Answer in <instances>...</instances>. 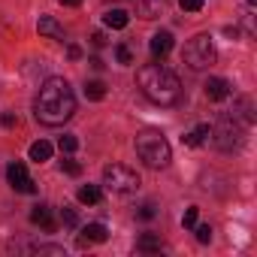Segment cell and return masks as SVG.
<instances>
[{"label": "cell", "instance_id": "29", "mask_svg": "<svg viewBox=\"0 0 257 257\" xmlns=\"http://www.w3.org/2000/svg\"><path fill=\"white\" fill-rule=\"evenodd\" d=\"M37 251L40 254H64V248H58V245H40Z\"/></svg>", "mask_w": 257, "mask_h": 257}, {"label": "cell", "instance_id": "6", "mask_svg": "<svg viewBox=\"0 0 257 257\" xmlns=\"http://www.w3.org/2000/svg\"><path fill=\"white\" fill-rule=\"evenodd\" d=\"M182 58H185V64L191 70H209L215 64V43H212V37L209 34H197L185 46V55Z\"/></svg>", "mask_w": 257, "mask_h": 257}, {"label": "cell", "instance_id": "26", "mask_svg": "<svg viewBox=\"0 0 257 257\" xmlns=\"http://www.w3.org/2000/svg\"><path fill=\"white\" fill-rule=\"evenodd\" d=\"M197 218H200V209H197V206H191V209H185L182 224H185V227H194V224H197Z\"/></svg>", "mask_w": 257, "mask_h": 257}, {"label": "cell", "instance_id": "5", "mask_svg": "<svg viewBox=\"0 0 257 257\" xmlns=\"http://www.w3.org/2000/svg\"><path fill=\"white\" fill-rule=\"evenodd\" d=\"M103 188L112 194H134L140 188V176L137 170L124 167V164H109L103 170Z\"/></svg>", "mask_w": 257, "mask_h": 257}, {"label": "cell", "instance_id": "8", "mask_svg": "<svg viewBox=\"0 0 257 257\" xmlns=\"http://www.w3.org/2000/svg\"><path fill=\"white\" fill-rule=\"evenodd\" d=\"M173 43H176V40H173V34H170V31H158V34L152 37V43H149L152 58H155V61H164V58L173 52Z\"/></svg>", "mask_w": 257, "mask_h": 257}, {"label": "cell", "instance_id": "4", "mask_svg": "<svg viewBox=\"0 0 257 257\" xmlns=\"http://www.w3.org/2000/svg\"><path fill=\"white\" fill-rule=\"evenodd\" d=\"M212 143L221 149V152H233V149H239L242 143H245V127L236 121V115L230 118V115H221V121L212 127Z\"/></svg>", "mask_w": 257, "mask_h": 257}, {"label": "cell", "instance_id": "28", "mask_svg": "<svg viewBox=\"0 0 257 257\" xmlns=\"http://www.w3.org/2000/svg\"><path fill=\"white\" fill-rule=\"evenodd\" d=\"M0 124H4V127H16V124H19V118H16L13 112H4V115H0Z\"/></svg>", "mask_w": 257, "mask_h": 257}, {"label": "cell", "instance_id": "2", "mask_svg": "<svg viewBox=\"0 0 257 257\" xmlns=\"http://www.w3.org/2000/svg\"><path fill=\"white\" fill-rule=\"evenodd\" d=\"M137 85L140 91L155 103V106H176L182 100V82L173 70L161 64H146L137 70Z\"/></svg>", "mask_w": 257, "mask_h": 257}, {"label": "cell", "instance_id": "19", "mask_svg": "<svg viewBox=\"0 0 257 257\" xmlns=\"http://www.w3.org/2000/svg\"><path fill=\"white\" fill-rule=\"evenodd\" d=\"M85 97H88V100H103V97H106V85H103L100 79L85 82Z\"/></svg>", "mask_w": 257, "mask_h": 257}, {"label": "cell", "instance_id": "9", "mask_svg": "<svg viewBox=\"0 0 257 257\" xmlns=\"http://www.w3.org/2000/svg\"><path fill=\"white\" fill-rule=\"evenodd\" d=\"M31 221L37 224V227H43V230H55L58 224H55V215H52V206H46V203H37L34 209H31Z\"/></svg>", "mask_w": 257, "mask_h": 257}, {"label": "cell", "instance_id": "12", "mask_svg": "<svg viewBox=\"0 0 257 257\" xmlns=\"http://www.w3.org/2000/svg\"><path fill=\"white\" fill-rule=\"evenodd\" d=\"M209 134H212V127H209V124H197L191 134H185V137H182V143H185V146H191V149H197V146H203V143L209 140Z\"/></svg>", "mask_w": 257, "mask_h": 257}, {"label": "cell", "instance_id": "22", "mask_svg": "<svg viewBox=\"0 0 257 257\" xmlns=\"http://www.w3.org/2000/svg\"><path fill=\"white\" fill-rule=\"evenodd\" d=\"M61 224H67V227H79V215H76V209L64 206V209H61Z\"/></svg>", "mask_w": 257, "mask_h": 257}, {"label": "cell", "instance_id": "34", "mask_svg": "<svg viewBox=\"0 0 257 257\" xmlns=\"http://www.w3.org/2000/svg\"><path fill=\"white\" fill-rule=\"evenodd\" d=\"M248 4H251V7H254V4H257V0H248Z\"/></svg>", "mask_w": 257, "mask_h": 257}, {"label": "cell", "instance_id": "20", "mask_svg": "<svg viewBox=\"0 0 257 257\" xmlns=\"http://www.w3.org/2000/svg\"><path fill=\"white\" fill-rule=\"evenodd\" d=\"M58 149H61L64 155H73V152L79 149V140H76V137H70V134H64V137L58 140Z\"/></svg>", "mask_w": 257, "mask_h": 257}, {"label": "cell", "instance_id": "14", "mask_svg": "<svg viewBox=\"0 0 257 257\" xmlns=\"http://www.w3.org/2000/svg\"><path fill=\"white\" fill-rule=\"evenodd\" d=\"M127 22H131V16H127L124 10H109V13L103 16V25H106V28H112V31L127 28Z\"/></svg>", "mask_w": 257, "mask_h": 257}, {"label": "cell", "instance_id": "24", "mask_svg": "<svg viewBox=\"0 0 257 257\" xmlns=\"http://www.w3.org/2000/svg\"><path fill=\"white\" fill-rule=\"evenodd\" d=\"M155 215H158L155 203H143V206H140V212H137V218H143V221H152Z\"/></svg>", "mask_w": 257, "mask_h": 257}, {"label": "cell", "instance_id": "23", "mask_svg": "<svg viewBox=\"0 0 257 257\" xmlns=\"http://www.w3.org/2000/svg\"><path fill=\"white\" fill-rule=\"evenodd\" d=\"M194 230H197V242H212V227L209 224H194Z\"/></svg>", "mask_w": 257, "mask_h": 257}, {"label": "cell", "instance_id": "3", "mask_svg": "<svg viewBox=\"0 0 257 257\" xmlns=\"http://www.w3.org/2000/svg\"><path fill=\"white\" fill-rule=\"evenodd\" d=\"M137 155L146 167L164 170L173 158V149H170V143L161 131H143V134H137Z\"/></svg>", "mask_w": 257, "mask_h": 257}, {"label": "cell", "instance_id": "25", "mask_svg": "<svg viewBox=\"0 0 257 257\" xmlns=\"http://www.w3.org/2000/svg\"><path fill=\"white\" fill-rule=\"evenodd\" d=\"M115 58H118V64H134V52L127 49V46H118L115 49Z\"/></svg>", "mask_w": 257, "mask_h": 257}, {"label": "cell", "instance_id": "30", "mask_svg": "<svg viewBox=\"0 0 257 257\" xmlns=\"http://www.w3.org/2000/svg\"><path fill=\"white\" fill-rule=\"evenodd\" d=\"M91 46H94V49H103V46H106V37H103V34H91Z\"/></svg>", "mask_w": 257, "mask_h": 257}, {"label": "cell", "instance_id": "17", "mask_svg": "<svg viewBox=\"0 0 257 257\" xmlns=\"http://www.w3.org/2000/svg\"><path fill=\"white\" fill-rule=\"evenodd\" d=\"M100 197H103V191H100L97 185H85V188H79V203H85V206H97Z\"/></svg>", "mask_w": 257, "mask_h": 257}, {"label": "cell", "instance_id": "21", "mask_svg": "<svg viewBox=\"0 0 257 257\" xmlns=\"http://www.w3.org/2000/svg\"><path fill=\"white\" fill-rule=\"evenodd\" d=\"M61 170H64L67 176H82V164L73 161V158H64V161H61Z\"/></svg>", "mask_w": 257, "mask_h": 257}, {"label": "cell", "instance_id": "1", "mask_svg": "<svg viewBox=\"0 0 257 257\" xmlns=\"http://www.w3.org/2000/svg\"><path fill=\"white\" fill-rule=\"evenodd\" d=\"M73 112H76V94H73L70 82L61 76L46 79L40 94H37V103H34L37 121L46 127H61L73 118Z\"/></svg>", "mask_w": 257, "mask_h": 257}, {"label": "cell", "instance_id": "11", "mask_svg": "<svg viewBox=\"0 0 257 257\" xmlns=\"http://www.w3.org/2000/svg\"><path fill=\"white\" fill-rule=\"evenodd\" d=\"M37 31H40L43 37H49V40H61V43H64V28H61L52 16H43V19L37 22Z\"/></svg>", "mask_w": 257, "mask_h": 257}, {"label": "cell", "instance_id": "32", "mask_svg": "<svg viewBox=\"0 0 257 257\" xmlns=\"http://www.w3.org/2000/svg\"><path fill=\"white\" fill-rule=\"evenodd\" d=\"M88 64H91V67H94V70H103V67H106V64H103V61H100V58H91V61H88Z\"/></svg>", "mask_w": 257, "mask_h": 257}, {"label": "cell", "instance_id": "27", "mask_svg": "<svg viewBox=\"0 0 257 257\" xmlns=\"http://www.w3.org/2000/svg\"><path fill=\"white\" fill-rule=\"evenodd\" d=\"M179 7H182L185 13H200V10H203V0H179Z\"/></svg>", "mask_w": 257, "mask_h": 257}, {"label": "cell", "instance_id": "18", "mask_svg": "<svg viewBox=\"0 0 257 257\" xmlns=\"http://www.w3.org/2000/svg\"><path fill=\"white\" fill-rule=\"evenodd\" d=\"M49 158H52V143L40 140V143H34V146H31V161L43 164V161H49Z\"/></svg>", "mask_w": 257, "mask_h": 257}, {"label": "cell", "instance_id": "16", "mask_svg": "<svg viewBox=\"0 0 257 257\" xmlns=\"http://www.w3.org/2000/svg\"><path fill=\"white\" fill-rule=\"evenodd\" d=\"M164 13V0H140V16L143 19H158Z\"/></svg>", "mask_w": 257, "mask_h": 257}, {"label": "cell", "instance_id": "31", "mask_svg": "<svg viewBox=\"0 0 257 257\" xmlns=\"http://www.w3.org/2000/svg\"><path fill=\"white\" fill-rule=\"evenodd\" d=\"M67 58H70V61H79V58H82V49H79V46H70V49H67Z\"/></svg>", "mask_w": 257, "mask_h": 257}, {"label": "cell", "instance_id": "13", "mask_svg": "<svg viewBox=\"0 0 257 257\" xmlns=\"http://www.w3.org/2000/svg\"><path fill=\"white\" fill-rule=\"evenodd\" d=\"M106 239H109V233H106V227H103V224H88V227H82V245L106 242Z\"/></svg>", "mask_w": 257, "mask_h": 257}, {"label": "cell", "instance_id": "7", "mask_svg": "<svg viewBox=\"0 0 257 257\" xmlns=\"http://www.w3.org/2000/svg\"><path fill=\"white\" fill-rule=\"evenodd\" d=\"M7 179H10V185H13V191H19V194H37V185H34V179L28 176V167L25 164H10L7 167Z\"/></svg>", "mask_w": 257, "mask_h": 257}, {"label": "cell", "instance_id": "10", "mask_svg": "<svg viewBox=\"0 0 257 257\" xmlns=\"http://www.w3.org/2000/svg\"><path fill=\"white\" fill-rule=\"evenodd\" d=\"M203 88H206V97L215 100V103H221V100L230 97V82H227V79H218V76H215V79H209Z\"/></svg>", "mask_w": 257, "mask_h": 257}, {"label": "cell", "instance_id": "33", "mask_svg": "<svg viewBox=\"0 0 257 257\" xmlns=\"http://www.w3.org/2000/svg\"><path fill=\"white\" fill-rule=\"evenodd\" d=\"M61 4H64V7H79L82 0H61Z\"/></svg>", "mask_w": 257, "mask_h": 257}, {"label": "cell", "instance_id": "15", "mask_svg": "<svg viewBox=\"0 0 257 257\" xmlns=\"http://www.w3.org/2000/svg\"><path fill=\"white\" fill-rule=\"evenodd\" d=\"M137 248L146 251V254H152V251H161V248H164V239H161L158 233H143V236L137 239Z\"/></svg>", "mask_w": 257, "mask_h": 257}]
</instances>
